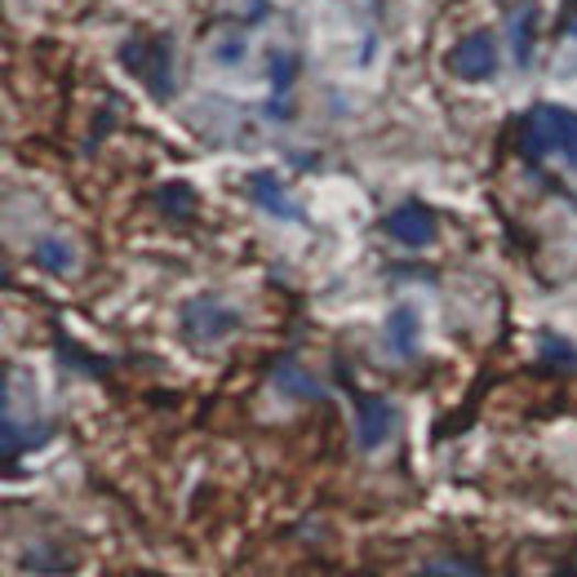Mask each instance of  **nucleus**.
<instances>
[{"mask_svg": "<svg viewBox=\"0 0 577 577\" xmlns=\"http://www.w3.org/2000/svg\"><path fill=\"white\" fill-rule=\"evenodd\" d=\"M156 204H160V213H169V218H191V213L200 209V200H196V191H191L187 182L160 187V191H156Z\"/></svg>", "mask_w": 577, "mask_h": 577, "instance_id": "obj_10", "label": "nucleus"}, {"mask_svg": "<svg viewBox=\"0 0 577 577\" xmlns=\"http://www.w3.org/2000/svg\"><path fill=\"white\" fill-rule=\"evenodd\" d=\"M36 263H41L45 271H71L76 254H71V245H67L63 236H45V241L36 245Z\"/></svg>", "mask_w": 577, "mask_h": 577, "instance_id": "obj_12", "label": "nucleus"}, {"mask_svg": "<svg viewBox=\"0 0 577 577\" xmlns=\"http://www.w3.org/2000/svg\"><path fill=\"white\" fill-rule=\"evenodd\" d=\"M555 577H577V564H568V568H559Z\"/></svg>", "mask_w": 577, "mask_h": 577, "instance_id": "obj_16", "label": "nucleus"}, {"mask_svg": "<svg viewBox=\"0 0 577 577\" xmlns=\"http://www.w3.org/2000/svg\"><path fill=\"white\" fill-rule=\"evenodd\" d=\"M382 231H387L391 241L409 245V249H426V245L435 241V231H440V222H435V213H431L426 204L409 200V204H400V209H391V213L382 218Z\"/></svg>", "mask_w": 577, "mask_h": 577, "instance_id": "obj_5", "label": "nucleus"}, {"mask_svg": "<svg viewBox=\"0 0 577 577\" xmlns=\"http://www.w3.org/2000/svg\"><path fill=\"white\" fill-rule=\"evenodd\" d=\"M241 324V315L231 311L226 302H218V298H191L187 307H182V333L191 337V342H218V337H226L231 329Z\"/></svg>", "mask_w": 577, "mask_h": 577, "instance_id": "obj_4", "label": "nucleus"}, {"mask_svg": "<svg viewBox=\"0 0 577 577\" xmlns=\"http://www.w3.org/2000/svg\"><path fill=\"white\" fill-rule=\"evenodd\" d=\"M520 152L529 160L542 156H568L577 165V111L568 107H533L520 121Z\"/></svg>", "mask_w": 577, "mask_h": 577, "instance_id": "obj_1", "label": "nucleus"}, {"mask_svg": "<svg viewBox=\"0 0 577 577\" xmlns=\"http://www.w3.org/2000/svg\"><path fill=\"white\" fill-rule=\"evenodd\" d=\"M515 58L520 63L533 58V5H524V19L515 23Z\"/></svg>", "mask_w": 577, "mask_h": 577, "instance_id": "obj_15", "label": "nucleus"}, {"mask_svg": "<svg viewBox=\"0 0 577 577\" xmlns=\"http://www.w3.org/2000/svg\"><path fill=\"white\" fill-rule=\"evenodd\" d=\"M568 32H573V36H577V19H573V23H568Z\"/></svg>", "mask_w": 577, "mask_h": 577, "instance_id": "obj_17", "label": "nucleus"}, {"mask_svg": "<svg viewBox=\"0 0 577 577\" xmlns=\"http://www.w3.org/2000/svg\"><path fill=\"white\" fill-rule=\"evenodd\" d=\"M293 76H298V58H293V54H271V89H276V93H289Z\"/></svg>", "mask_w": 577, "mask_h": 577, "instance_id": "obj_14", "label": "nucleus"}, {"mask_svg": "<svg viewBox=\"0 0 577 577\" xmlns=\"http://www.w3.org/2000/svg\"><path fill=\"white\" fill-rule=\"evenodd\" d=\"M413 577H485V568L476 559H467V555H435Z\"/></svg>", "mask_w": 577, "mask_h": 577, "instance_id": "obj_9", "label": "nucleus"}, {"mask_svg": "<svg viewBox=\"0 0 577 577\" xmlns=\"http://www.w3.org/2000/svg\"><path fill=\"white\" fill-rule=\"evenodd\" d=\"M448 71L457 80H489L498 71V41L493 32H467L448 49Z\"/></svg>", "mask_w": 577, "mask_h": 577, "instance_id": "obj_3", "label": "nucleus"}, {"mask_svg": "<svg viewBox=\"0 0 577 577\" xmlns=\"http://www.w3.org/2000/svg\"><path fill=\"white\" fill-rule=\"evenodd\" d=\"M391 431H396V404L382 400V396H356V440H360V448L374 453L378 444L391 440Z\"/></svg>", "mask_w": 577, "mask_h": 577, "instance_id": "obj_6", "label": "nucleus"}, {"mask_svg": "<svg viewBox=\"0 0 577 577\" xmlns=\"http://www.w3.org/2000/svg\"><path fill=\"white\" fill-rule=\"evenodd\" d=\"M387 346H391V356H400V360H409L413 352H418V315H413V307H396L391 315H387Z\"/></svg>", "mask_w": 577, "mask_h": 577, "instance_id": "obj_7", "label": "nucleus"}, {"mask_svg": "<svg viewBox=\"0 0 577 577\" xmlns=\"http://www.w3.org/2000/svg\"><path fill=\"white\" fill-rule=\"evenodd\" d=\"M121 63L156 93V98H169L174 93V58H169V41H156V36H134L125 41L121 49Z\"/></svg>", "mask_w": 577, "mask_h": 577, "instance_id": "obj_2", "label": "nucleus"}, {"mask_svg": "<svg viewBox=\"0 0 577 577\" xmlns=\"http://www.w3.org/2000/svg\"><path fill=\"white\" fill-rule=\"evenodd\" d=\"M249 191H254V200H258L263 209H271V213H280V218H298V209L285 200V187H280L276 174H254V178H249Z\"/></svg>", "mask_w": 577, "mask_h": 577, "instance_id": "obj_8", "label": "nucleus"}, {"mask_svg": "<svg viewBox=\"0 0 577 577\" xmlns=\"http://www.w3.org/2000/svg\"><path fill=\"white\" fill-rule=\"evenodd\" d=\"M271 378H276V387H280V391H289V396H311V400L320 396L315 378H307V374H302V369H298V365H293L289 356H285V360L276 365V374H271Z\"/></svg>", "mask_w": 577, "mask_h": 577, "instance_id": "obj_11", "label": "nucleus"}, {"mask_svg": "<svg viewBox=\"0 0 577 577\" xmlns=\"http://www.w3.org/2000/svg\"><path fill=\"white\" fill-rule=\"evenodd\" d=\"M542 360L559 365V369H577V346L559 333H542Z\"/></svg>", "mask_w": 577, "mask_h": 577, "instance_id": "obj_13", "label": "nucleus"}]
</instances>
